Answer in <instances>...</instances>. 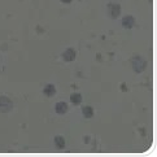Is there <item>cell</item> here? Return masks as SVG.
<instances>
[{"mask_svg": "<svg viewBox=\"0 0 157 157\" xmlns=\"http://www.w3.org/2000/svg\"><path fill=\"white\" fill-rule=\"evenodd\" d=\"M61 2L65 3V4H69V3H71V2H73V0H61Z\"/></svg>", "mask_w": 157, "mask_h": 157, "instance_id": "7c38bea8", "label": "cell"}, {"mask_svg": "<svg viewBox=\"0 0 157 157\" xmlns=\"http://www.w3.org/2000/svg\"><path fill=\"white\" fill-rule=\"evenodd\" d=\"M121 91H127V87H126L125 83H122L121 85Z\"/></svg>", "mask_w": 157, "mask_h": 157, "instance_id": "8fae6325", "label": "cell"}, {"mask_svg": "<svg viewBox=\"0 0 157 157\" xmlns=\"http://www.w3.org/2000/svg\"><path fill=\"white\" fill-rule=\"evenodd\" d=\"M12 108H13V104L7 96H0V112L7 113V112L12 110Z\"/></svg>", "mask_w": 157, "mask_h": 157, "instance_id": "7a4b0ae2", "label": "cell"}, {"mask_svg": "<svg viewBox=\"0 0 157 157\" xmlns=\"http://www.w3.org/2000/svg\"><path fill=\"white\" fill-rule=\"evenodd\" d=\"M55 144L59 149H64L65 148V139L63 136H60V135L55 136Z\"/></svg>", "mask_w": 157, "mask_h": 157, "instance_id": "30bf717a", "label": "cell"}, {"mask_svg": "<svg viewBox=\"0 0 157 157\" xmlns=\"http://www.w3.org/2000/svg\"><path fill=\"white\" fill-rule=\"evenodd\" d=\"M55 110L57 114H65L66 112H68V104L64 101H60L55 105Z\"/></svg>", "mask_w": 157, "mask_h": 157, "instance_id": "5b68a950", "label": "cell"}, {"mask_svg": "<svg viewBox=\"0 0 157 157\" xmlns=\"http://www.w3.org/2000/svg\"><path fill=\"white\" fill-rule=\"evenodd\" d=\"M108 12H109V16L112 18H117L121 13V7L120 4H113V3H109L108 4Z\"/></svg>", "mask_w": 157, "mask_h": 157, "instance_id": "3957f363", "label": "cell"}, {"mask_svg": "<svg viewBox=\"0 0 157 157\" xmlns=\"http://www.w3.org/2000/svg\"><path fill=\"white\" fill-rule=\"evenodd\" d=\"M131 66L136 73H142L147 68V63H145L144 59L140 57V56H134L131 59Z\"/></svg>", "mask_w": 157, "mask_h": 157, "instance_id": "6da1fadb", "label": "cell"}, {"mask_svg": "<svg viewBox=\"0 0 157 157\" xmlns=\"http://www.w3.org/2000/svg\"><path fill=\"white\" fill-rule=\"evenodd\" d=\"M82 113H83V116H85V118H92L94 117V109L91 108V106H83Z\"/></svg>", "mask_w": 157, "mask_h": 157, "instance_id": "9c48e42d", "label": "cell"}, {"mask_svg": "<svg viewBox=\"0 0 157 157\" xmlns=\"http://www.w3.org/2000/svg\"><path fill=\"white\" fill-rule=\"evenodd\" d=\"M122 25H123V27H126V29H131V27L135 25V18H134L132 16H126V17H123V20H122Z\"/></svg>", "mask_w": 157, "mask_h": 157, "instance_id": "8992f818", "label": "cell"}, {"mask_svg": "<svg viewBox=\"0 0 157 157\" xmlns=\"http://www.w3.org/2000/svg\"><path fill=\"white\" fill-rule=\"evenodd\" d=\"M43 94L46 95V96H48V98H52L53 95L56 94V87L53 85H47L46 87L43 88Z\"/></svg>", "mask_w": 157, "mask_h": 157, "instance_id": "52a82bcc", "label": "cell"}, {"mask_svg": "<svg viewBox=\"0 0 157 157\" xmlns=\"http://www.w3.org/2000/svg\"><path fill=\"white\" fill-rule=\"evenodd\" d=\"M63 59H64V61H66V63H71V61H74L75 60V51L73 48L65 49L64 53H63Z\"/></svg>", "mask_w": 157, "mask_h": 157, "instance_id": "277c9868", "label": "cell"}, {"mask_svg": "<svg viewBox=\"0 0 157 157\" xmlns=\"http://www.w3.org/2000/svg\"><path fill=\"white\" fill-rule=\"evenodd\" d=\"M70 101L74 105H79L82 103V95L81 94H71L70 95Z\"/></svg>", "mask_w": 157, "mask_h": 157, "instance_id": "ba28073f", "label": "cell"}]
</instances>
